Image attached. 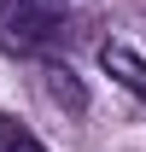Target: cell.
Listing matches in <instances>:
<instances>
[{
	"label": "cell",
	"mask_w": 146,
	"mask_h": 152,
	"mask_svg": "<svg viewBox=\"0 0 146 152\" xmlns=\"http://www.w3.org/2000/svg\"><path fill=\"white\" fill-rule=\"evenodd\" d=\"M47 99L64 105V111H88V94H82L76 70H64V64H47Z\"/></svg>",
	"instance_id": "cell-3"
},
{
	"label": "cell",
	"mask_w": 146,
	"mask_h": 152,
	"mask_svg": "<svg viewBox=\"0 0 146 152\" xmlns=\"http://www.w3.org/2000/svg\"><path fill=\"white\" fill-rule=\"evenodd\" d=\"M99 70H105L117 88H128L134 99H146V58L134 53V47H123V41H99Z\"/></svg>",
	"instance_id": "cell-2"
},
{
	"label": "cell",
	"mask_w": 146,
	"mask_h": 152,
	"mask_svg": "<svg viewBox=\"0 0 146 152\" xmlns=\"http://www.w3.org/2000/svg\"><path fill=\"white\" fill-rule=\"evenodd\" d=\"M0 152H47V146L23 129L18 117H6V111H0Z\"/></svg>",
	"instance_id": "cell-4"
},
{
	"label": "cell",
	"mask_w": 146,
	"mask_h": 152,
	"mask_svg": "<svg viewBox=\"0 0 146 152\" xmlns=\"http://www.w3.org/2000/svg\"><path fill=\"white\" fill-rule=\"evenodd\" d=\"M58 35L53 0H0V47L12 53H41Z\"/></svg>",
	"instance_id": "cell-1"
}]
</instances>
